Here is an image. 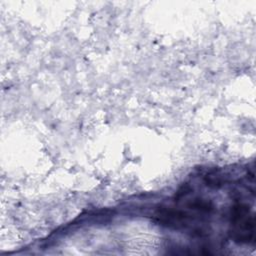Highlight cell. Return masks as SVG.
I'll return each instance as SVG.
<instances>
[{"instance_id":"6da1fadb","label":"cell","mask_w":256,"mask_h":256,"mask_svg":"<svg viewBox=\"0 0 256 256\" xmlns=\"http://www.w3.org/2000/svg\"><path fill=\"white\" fill-rule=\"evenodd\" d=\"M231 227L236 241H254V216L244 204H236L231 210Z\"/></svg>"}]
</instances>
